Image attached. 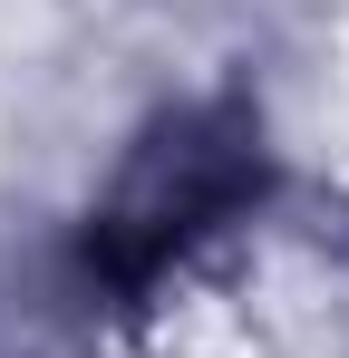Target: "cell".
Masks as SVG:
<instances>
[{
	"label": "cell",
	"instance_id": "cell-1",
	"mask_svg": "<svg viewBox=\"0 0 349 358\" xmlns=\"http://www.w3.org/2000/svg\"><path fill=\"white\" fill-rule=\"evenodd\" d=\"M252 203H262V126L242 107H194V117L156 126L136 145V165L116 175V194L88 213L78 271L107 300H146L184 252H204Z\"/></svg>",
	"mask_w": 349,
	"mask_h": 358
}]
</instances>
